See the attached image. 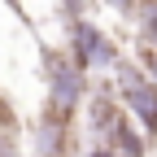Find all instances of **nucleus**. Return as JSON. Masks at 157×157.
I'll list each match as a JSON object with an SVG mask.
<instances>
[{
    "label": "nucleus",
    "mask_w": 157,
    "mask_h": 157,
    "mask_svg": "<svg viewBox=\"0 0 157 157\" xmlns=\"http://www.w3.org/2000/svg\"><path fill=\"white\" fill-rule=\"evenodd\" d=\"M101 144H105L113 157H144V135L135 131V118H131V113L118 118V122L101 135Z\"/></svg>",
    "instance_id": "nucleus-5"
},
{
    "label": "nucleus",
    "mask_w": 157,
    "mask_h": 157,
    "mask_svg": "<svg viewBox=\"0 0 157 157\" xmlns=\"http://www.w3.org/2000/svg\"><path fill=\"white\" fill-rule=\"evenodd\" d=\"M135 17H140V44H148L157 52V0H140Z\"/></svg>",
    "instance_id": "nucleus-6"
},
{
    "label": "nucleus",
    "mask_w": 157,
    "mask_h": 157,
    "mask_svg": "<svg viewBox=\"0 0 157 157\" xmlns=\"http://www.w3.org/2000/svg\"><path fill=\"white\" fill-rule=\"evenodd\" d=\"M0 157H17V148H13V140H9L5 131H0Z\"/></svg>",
    "instance_id": "nucleus-10"
},
{
    "label": "nucleus",
    "mask_w": 157,
    "mask_h": 157,
    "mask_svg": "<svg viewBox=\"0 0 157 157\" xmlns=\"http://www.w3.org/2000/svg\"><path fill=\"white\" fill-rule=\"evenodd\" d=\"M61 5L70 9V17H87V5H92V0H61Z\"/></svg>",
    "instance_id": "nucleus-9"
},
{
    "label": "nucleus",
    "mask_w": 157,
    "mask_h": 157,
    "mask_svg": "<svg viewBox=\"0 0 157 157\" xmlns=\"http://www.w3.org/2000/svg\"><path fill=\"white\" fill-rule=\"evenodd\" d=\"M87 157H113V153H109L105 144H92V148H87Z\"/></svg>",
    "instance_id": "nucleus-11"
},
{
    "label": "nucleus",
    "mask_w": 157,
    "mask_h": 157,
    "mask_svg": "<svg viewBox=\"0 0 157 157\" xmlns=\"http://www.w3.org/2000/svg\"><path fill=\"white\" fill-rule=\"evenodd\" d=\"M135 61H140V66L153 74V83H157V52H153V48H140V57H135Z\"/></svg>",
    "instance_id": "nucleus-7"
},
{
    "label": "nucleus",
    "mask_w": 157,
    "mask_h": 157,
    "mask_svg": "<svg viewBox=\"0 0 157 157\" xmlns=\"http://www.w3.org/2000/svg\"><path fill=\"white\" fill-rule=\"evenodd\" d=\"M70 57H74V66H83V70H105V66L122 61L118 48H113V39L96 22H87V17H74L70 22Z\"/></svg>",
    "instance_id": "nucleus-3"
},
{
    "label": "nucleus",
    "mask_w": 157,
    "mask_h": 157,
    "mask_svg": "<svg viewBox=\"0 0 157 157\" xmlns=\"http://www.w3.org/2000/svg\"><path fill=\"white\" fill-rule=\"evenodd\" d=\"M109 9L127 17V13H135V9H140V0H109Z\"/></svg>",
    "instance_id": "nucleus-8"
},
{
    "label": "nucleus",
    "mask_w": 157,
    "mask_h": 157,
    "mask_svg": "<svg viewBox=\"0 0 157 157\" xmlns=\"http://www.w3.org/2000/svg\"><path fill=\"white\" fill-rule=\"evenodd\" d=\"M44 66H48V113L74 122L78 105H83V96H87V70L74 66L70 52H48Z\"/></svg>",
    "instance_id": "nucleus-1"
},
{
    "label": "nucleus",
    "mask_w": 157,
    "mask_h": 157,
    "mask_svg": "<svg viewBox=\"0 0 157 157\" xmlns=\"http://www.w3.org/2000/svg\"><path fill=\"white\" fill-rule=\"evenodd\" d=\"M70 144H74V122L44 109L39 122H35V153H39V157H66Z\"/></svg>",
    "instance_id": "nucleus-4"
},
{
    "label": "nucleus",
    "mask_w": 157,
    "mask_h": 157,
    "mask_svg": "<svg viewBox=\"0 0 157 157\" xmlns=\"http://www.w3.org/2000/svg\"><path fill=\"white\" fill-rule=\"evenodd\" d=\"M118 96L127 101V113L140 122L144 135H157V83L148 78V70L140 61H118Z\"/></svg>",
    "instance_id": "nucleus-2"
}]
</instances>
